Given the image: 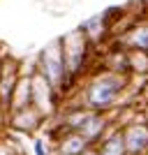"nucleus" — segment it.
<instances>
[{
  "label": "nucleus",
  "mask_w": 148,
  "mask_h": 155,
  "mask_svg": "<svg viewBox=\"0 0 148 155\" xmlns=\"http://www.w3.org/2000/svg\"><path fill=\"white\" fill-rule=\"evenodd\" d=\"M146 143H148V130L143 127V125H132V127L127 130V134H125V146H127V150L139 153V150L146 148Z\"/></svg>",
  "instance_id": "obj_3"
},
{
  "label": "nucleus",
  "mask_w": 148,
  "mask_h": 155,
  "mask_svg": "<svg viewBox=\"0 0 148 155\" xmlns=\"http://www.w3.org/2000/svg\"><path fill=\"white\" fill-rule=\"evenodd\" d=\"M81 155H97V153H90V150H84Z\"/></svg>",
  "instance_id": "obj_7"
},
{
  "label": "nucleus",
  "mask_w": 148,
  "mask_h": 155,
  "mask_svg": "<svg viewBox=\"0 0 148 155\" xmlns=\"http://www.w3.org/2000/svg\"><path fill=\"white\" fill-rule=\"evenodd\" d=\"M100 130H102V120H100V118H95V116H88V120L81 125V134H84L86 139H93Z\"/></svg>",
  "instance_id": "obj_6"
},
{
  "label": "nucleus",
  "mask_w": 148,
  "mask_h": 155,
  "mask_svg": "<svg viewBox=\"0 0 148 155\" xmlns=\"http://www.w3.org/2000/svg\"><path fill=\"white\" fill-rule=\"evenodd\" d=\"M118 88H120V81H118V79L104 77V79H100V81L93 84V88H90V93H88V102L93 104V107H107V104L118 95Z\"/></svg>",
  "instance_id": "obj_1"
},
{
  "label": "nucleus",
  "mask_w": 148,
  "mask_h": 155,
  "mask_svg": "<svg viewBox=\"0 0 148 155\" xmlns=\"http://www.w3.org/2000/svg\"><path fill=\"white\" fill-rule=\"evenodd\" d=\"M86 143H88V139L84 134H70L63 141V153L65 155H81L86 150Z\"/></svg>",
  "instance_id": "obj_4"
},
{
  "label": "nucleus",
  "mask_w": 148,
  "mask_h": 155,
  "mask_svg": "<svg viewBox=\"0 0 148 155\" xmlns=\"http://www.w3.org/2000/svg\"><path fill=\"white\" fill-rule=\"evenodd\" d=\"M125 137H120V134H116V137H111L109 141L102 146V155H123L125 153Z\"/></svg>",
  "instance_id": "obj_5"
},
{
  "label": "nucleus",
  "mask_w": 148,
  "mask_h": 155,
  "mask_svg": "<svg viewBox=\"0 0 148 155\" xmlns=\"http://www.w3.org/2000/svg\"><path fill=\"white\" fill-rule=\"evenodd\" d=\"M56 46L58 44H53L49 51H44V74H46V79H51L53 84L60 81V77L65 72V58L58 53Z\"/></svg>",
  "instance_id": "obj_2"
}]
</instances>
